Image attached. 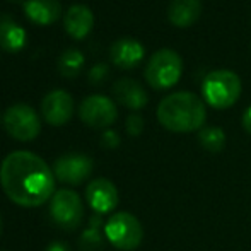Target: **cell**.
Wrapping results in <instances>:
<instances>
[{"label": "cell", "instance_id": "1", "mask_svg": "<svg viewBox=\"0 0 251 251\" xmlns=\"http://www.w3.org/2000/svg\"><path fill=\"white\" fill-rule=\"evenodd\" d=\"M0 183L14 203L33 208L55 195V175L51 168L29 151L10 152L0 166Z\"/></svg>", "mask_w": 251, "mask_h": 251}, {"label": "cell", "instance_id": "2", "mask_svg": "<svg viewBox=\"0 0 251 251\" xmlns=\"http://www.w3.org/2000/svg\"><path fill=\"white\" fill-rule=\"evenodd\" d=\"M207 118L205 102L190 91H178L159 102L157 120L166 130L188 133L200 130Z\"/></svg>", "mask_w": 251, "mask_h": 251}, {"label": "cell", "instance_id": "3", "mask_svg": "<svg viewBox=\"0 0 251 251\" xmlns=\"http://www.w3.org/2000/svg\"><path fill=\"white\" fill-rule=\"evenodd\" d=\"M241 79L232 70H214L201 84L205 102L215 109L231 108L241 96Z\"/></svg>", "mask_w": 251, "mask_h": 251}, {"label": "cell", "instance_id": "4", "mask_svg": "<svg viewBox=\"0 0 251 251\" xmlns=\"http://www.w3.org/2000/svg\"><path fill=\"white\" fill-rule=\"evenodd\" d=\"M183 72V60L178 51L161 48L149 58L146 65V80L154 89H168L179 80Z\"/></svg>", "mask_w": 251, "mask_h": 251}, {"label": "cell", "instance_id": "5", "mask_svg": "<svg viewBox=\"0 0 251 251\" xmlns=\"http://www.w3.org/2000/svg\"><path fill=\"white\" fill-rule=\"evenodd\" d=\"M104 234L115 248L132 251L142 243L144 229L135 215L128 212H116L104 224Z\"/></svg>", "mask_w": 251, "mask_h": 251}, {"label": "cell", "instance_id": "6", "mask_svg": "<svg viewBox=\"0 0 251 251\" xmlns=\"http://www.w3.org/2000/svg\"><path fill=\"white\" fill-rule=\"evenodd\" d=\"M3 126L12 139L19 142H31L41 130V122L34 108L24 102H17L3 113Z\"/></svg>", "mask_w": 251, "mask_h": 251}, {"label": "cell", "instance_id": "7", "mask_svg": "<svg viewBox=\"0 0 251 251\" xmlns=\"http://www.w3.org/2000/svg\"><path fill=\"white\" fill-rule=\"evenodd\" d=\"M50 215L58 227L77 229L84 217L82 200L74 190H58L50 200Z\"/></svg>", "mask_w": 251, "mask_h": 251}, {"label": "cell", "instance_id": "8", "mask_svg": "<svg viewBox=\"0 0 251 251\" xmlns=\"http://www.w3.org/2000/svg\"><path fill=\"white\" fill-rule=\"evenodd\" d=\"M94 169V162L89 155L70 152L63 154L53 164V175L58 181L70 186H79L86 179H89L91 173Z\"/></svg>", "mask_w": 251, "mask_h": 251}, {"label": "cell", "instance_id": "9", "mask_svg": "<svg viewBox=\"0 0 251 251\" xmlns=\"http://www.w3.org/2000/svg\"><path fill=\"white\" fill-rule=\"evenodd\" d=\"M79 116L86 125L93 128H108L118 116L116 104L101 94L87 96L79 106Z\"/></svg>", "mask_w": 251, "mask_h": 251}, {"label": "cell", "instance_id": "10", "mask_svg": "<svg viewBox=\"0 0 251 251\" xmlns=\"http://www.w3.org/2000/svg\"><path fill=\"white\" fill-rule=\"evenodd\" d=\"M41 113L50 125L60 126L67 123L74 115V100L67 91L55 89L48 93L41 101Z\"/></svg>", "mask_w": 251, "mask_h": 251}, {"label": "cell", "instance_id": "11", "mask_svg": "<svg viewBox=\"0 0 251 251\" xmlns=\"http://www.w3.org/2000/svg\"><path fill=\"white\" fill-rule=\"evenodd\" d=\"M86 199L87 203L91 205L94 212L98 215L108 214L113 208H116L120 201V195L116 186L113 185L109 179L106 178H98L87 185L86 188Z\"/></svg>", "mask_w": 251, "mask_h": 251}, {"label": "cell", "instance_id": "12", "mask_svg": "<svg viewBox=\"0 0 251 251\" xmlns=\"http://www.w3.org/2000/svg\"><path fill=\"white\" fill-rule=\"evenodd\" d=\"M109 56L113 63L122 69H133L144 58V45L135 38H118L109 48Z\"/></svg>", "mask_w": 251, "mask_h": 251}, {"label": "cell", "instance_id": "13", "mask_svg": "<svg viewBox=\"0 0 251 251\" xmlns=\"http://www.w3.org/2000/svg\"><path fill=\"white\" fill-rule=\"evenodd\" d=\"M63 26L65 31L75 40H82L91 33L94 26V14L84 3H74L69 7L65 12V19H63Z\"/></svg>", "mask_w": 251, "mask_h": 251}, {"label": "cell", "instance_id": "14", "mask_svg": "<svg viewBox=\"0 0 251 251\" xmlns=\"http://www.w3.org/2000/svg\"><path fill=\"white\" fill-rule=\"evenodd\" d=\"M113 94H115L116 101L120 104L126 106L130 109H142L149 101L146 89L137 80L128 79V77L116 80L115 86H113Z\"/></svg>", "mask_w": 251, "mask_h": 251}, {"label": "cell", "instance_id": "15", "mask_svg": "<svg viewBox=\"0 0 251 251\" xmlns=\"http://www.w3.org/2000/svg\"><path fill=\"white\" fill-rule=\"evenodd\" d=\"M201 14V0H171L168 19L176 27H188L197 23Z\"/></svg>", "mask_w": 251, "mask_h": 251}, {"label": "cell", "instance_id": "16", "mask_svg": "<svg viewBox=\"0 0 251 251\" xmlns=\"http://www.w3.org/2000/svg\"><path fill=\"white\" fill-rule=\"evenodd\" d=\"M24 10L33 23L47 26L55 23L62 12V5L58 0H26Z\"/></svg>", "mask_w": 251, "mask_h": 251}, {"label": "cell", "instance_id": "17", "mask_svg": "<svg viewBox=\"0 0 251 251\" xmlns=\"http://www.w3.org/2000/svg\"><path fill=\"white\" fill-rule=\"evenodd\" d=\"M0 45L9 51H19L26 45V31L14 21L3 19L0 23Z\"/></svg>", "mask_w": 251, "mask_h": 251}, {"label": "cell", "instance_id": "18", "mask_svg": "<svg viewBox=\"0 0 251 251\" xmlns=\"http://www.w3.org/2000/svg\"><path fill=\"white\" fill-rule=\"evenodd\" d=\"M100 222H101L100 215L91 219V226L80 234L79 243H77L79 245V251H100L102 248L104 239H102L100 232Z\"/></svg>", "mask_w": 251, "mask_h": 251}, {"label": "cell", "instance_id": "19", "mask_svg": "<svg viewBox=\"0 0 251 251\" xmlns=\"http://www.w3.org/2000/svg\"><path fill=\"white\" fill-rule=\"evenodd\" d=\"M199 142L207 152L219 154L226 146V133L219 126H205L199 132Z\"/></svg>", "mask_w": 251, "mask_h": 251}, {"label": "cell", "instance_id": "20", "mask_svg": "<svg viewBox=\"0 0 251 251\" xmlns=\"http://www.w3.org/2000/svg\"><path fill=\"white\" fill-rule=\"evenodd\" d=\"M82 65H84V55L77 48H69L58 58V69L62 72V75L65 77H75L80 72Z\"/></svg>", "mask_w": 251, "mask_h": 251}, {"label": "cell", "instance_id": "21", "mask_svg": "<svg viewBox=\"0 0 251 251\" xmlns=\"http://www.w3.org/2000/svg\"><path fill=\"white\" fill-rule=\"evenodd\" d=\"M144 130V118L140 115H137V113H132V115L126 118V132L130 133V135H140Z\"/></svg>", "mask_w": 251, "mask_h": 251}, {"label": "cell", "instance_id": "22", "mask_svg": "<svg viewBox=\"0 0 251 251\" xmlns=\"http://www.w3.org/2000/svg\"><path fill=\"white\" fill-rule=\"evenodd\" d=\"M106 75H108V67H106V63H96V65L89 70V79H91V82H94V84L101 82Z\"/></svg>", "mask_w": 251, "mask_h": 251}, {"label": "cell", "instance_id": "23", "mask_svg": "<svg viewBox=\"0 0 251 251\" xmlns=\"http://www.w3.org/2000/svg\"><path fill=\"white\" fill-rule=\"evenodd\" d=\"M102 144H104L106 147H109V149H113V147H118L120 137L116 135V132H113V130H106L104 135H102Z\"/></svg>", "mask_w": 251, "mask_h": 251}, {"label": "cell", "instance_id": "24", "mask_svg": "<svg viewBox=\"0 0 251 251\" xmlns=\"http://www.w3.org/2000/svg\"><path fill=\"white\" fill-rule=\"evenodd\" d=\"M47 251H69V246L65 245V243L62 241H53L48 245Z\"/></svg>", "mask_w": 251, "mask_h": 251}, {"label": "cell", "instance_id": "25", "mask_svg": "<svg viewBox=\"0 0 251 251\" xmlns=\"http://www.w3.org/2000/svg\"><path fill=\"white\" fill-rule=\"evenodd\" d=\"M243 126H245V130L251 135V106L245 111V115H243Z\"/></svg>", "mask_w": 251, "mask_h": 251}, {"label": "cell", "instance_id": "26", "mask_svg": "<svg viewBox=\"0 0 251 251\" xmlns=\"http://www.w3.org/2000/svg\"><path fill=\"white\" fill-rule=\"evenodd\" d=\"M0 231H2V219H0Z\"/></svg>", "mask_w": 251, "mask_h": 251}]
</instances>
